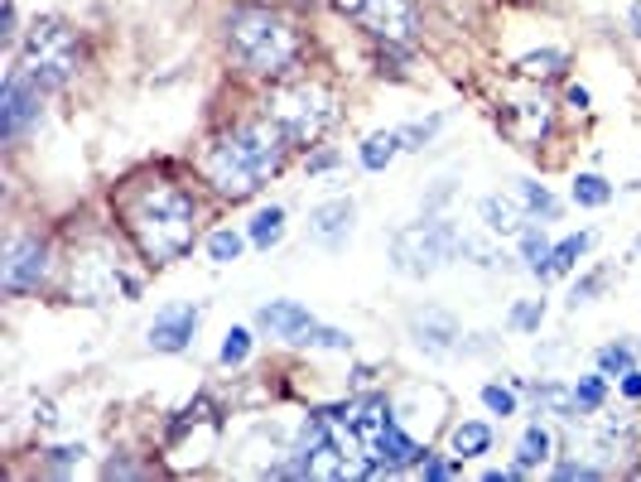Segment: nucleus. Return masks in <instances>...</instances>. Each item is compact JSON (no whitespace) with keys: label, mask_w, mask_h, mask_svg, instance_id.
I'll use <instances>...</instances> for the list:
<instances>
[{"label":"nucleus","mask_w":641,"mask_h":482,"mask_svg":"<svg viewBox=\"0 0 641 482\" xmlns=\"http://www.w3.org/2000/svg\"><path fill=\"white\" fill-rule=\"evenodd\" d=\"M121 217H126V232L140 246V256L150 265H169L179 261L198 237V208L184 188L164 184V179H150V184H136L121 198Z\"/></svg>","instance_id":"nucleus-1"},{"label":"nucleus","mask_w":641,"mask_h":482,"mask_svg":"<svg viewBox=\"0 0 641 482\" xmlns=\"http://www.w3.org/2000/svg\"><path fill=\"white\" fill-rule=\"evenodd\" d=\"M285 154H289V136L281 130V120L275 116L247 120V126H237L232 136H222L208 150V184L227 193V198H251V193H261V184H271L285 169Z\"/></svg>","instance_id":"nucleus-2"},{"label":"nucleus","mask_w":641,"mask_h":482,"mask_svg":"<svg viewBox=\"0 0 641 482\" xmlns=\"http://www.w3.org/2000/svg\"><path fill=\"white\" fill-rule=\"evenodd\" d=\"M222 39H227L232 64L256 72V78H281L305 54L299 24L275 5H232L222 20Z\"/></svg>","instance_id":"nucleus-3"},{"label":"nucleus","mask_w":641,"mask_h":482,"mask_svg":"<svg viewBox=\"0 0 641 482\" xmlns=\"http://www.w3.org/2000/svg\"><path fill=\"white\" fill-rule=\"evenodd\" d=\"M20 68L30 72L44 92L68 88L82 68V39L72 34V24L58 15L34 20L30 34H24V48H20Z\"/></svg>","instance_id":"nucleus-4"},{"label":"nucleus","mask_w":641,"mask_h":482,"mask_svg":"<svg viewBox=\"0 0 641 482\" xmlns=\"http://www.w3.org/2000/svg\"><path fill=\"white\" fill-rule=\"evenodd\" d=\"M271 116L281 120L289 145H313L337 120V96L323 82H285L271 96Z\"/></svg>","instance_id":"nucleus-5"},{"label":"nucleus","mask_w":641,"mask_h":482,"mask_svg":"<svg viewBox=\"0 0 641 482\" xmlns=\"http://www.w3.org/2000/svg\"><path fill=\"white\" fill-rule=\"evenodd\" d=\"M458 241L463 237L454 232V222H410L391 241V261L401 275H410V280H425V275H434L439 265L454 261Z\"/></svg>","instance_id":"nucleus-6"},{"label":"nucleus","mask_w":641,"mask_h":482,"mask_svg":"<svg viewBox=\"0 0 641 482\" xmlns=\"http://www.w3.org/2000/svg\"><path fill=\"white\" fill-rule=\"evenodd\" d=\"M72 299H82V305H112V299H136L140 295V280H130V275H121V265L106 256L102 246L82 251V256H72Z\"/></svg>","instance_id":"nucleus-7"},{"label":"nucleus","mask_w":641,"mask_h":482,"mask_svg":"<svg viewBox=\"0 0 641 482\" xmlns=\"http://www.w3.org/2000/svg\"><path fill=\"white\" fill-rule=\"evenodd\" d=\"M357 24L386 48H410L420 34V10H415V0H367L357 10Z\"/></svg>","instance_id":"nucleus-8"},{"label":"nucleus","mask_w":641,"mask_h":482,"mask_svg":"<svg viewBox=\"0 0 641 482\" xmlns=\"http://www.w3.org/2000/svg\"><path fill=\"white\" fill-rule=\"evenodd\" d=\"M48 275V246L39 237H15L5 246V261H0V285H5V295H30V289H39Z\"/></svg>","instance_id":"nucleus-9"},{"label":"nucleus","mask_w":641,"mask_h":482,"mask_svg":"<svg viewBox=\"0 0 641 482\" xmlns=\"http://www.w3.org/2000/svg\"><path fill=\"white\" fill-rule=\"evenodd\" d=\"M39 92L44 88L24 68H15L5 78V88H0V136H5V140L24 136V130L39 120Z\"/></svg>","instance_id":"nucleus-10"},{"label":"nucleus","mask_w":641,"mask_h":482,"mask_svg":"<svg viewBox=\"0 0 641 482\" xmlns=\"http://www.w3.org/2000/svg\"><path fill=\"white\" fill-rule=\"evenodd\" d=\"M353 198H329V203H319V208L309 213V237L319 241V246H329V251H343L347 246V237H353Z\"/></svg>","instance_id":"nucleus-11"},{"label":"nucleus","mask_w":641,"mask_h":482,"mask_svg":"<svg viewBox=\"0 0 641 482\" xmlns=\"http://www.w3.org/2000/svg\"><path fill=\"white\" fill-rule=\"evenodd\" d=\"M193 329H198V309L193 305H169L160 319L150 323V347L154 353H184Z\"/></svg>","instance_id":"nucleus-12"},{"label":"nucleus","mask_w":641,"mask_h":482,"mask_svg":"<svg viewBox=\"0 0 641 482\" xmlns=\"http://www.w3.org/2000/svg\"><path fill=\"white\" fill-rule=\"evenodd\" d=\"M261 329H271L275 337H295V343H305V333L313 329V313L305 305H289V299H275V305H265L256 313Z\"/></svg>","instance_id":"nucleus-13"},{"label":"nucleus","mask_w":641,"mask_h":482,"mask_svg":"<svg viewBox=\"0 0 641 482\" xmlns=\"http://www.w3.org/2000/svg\"><path fill=\"white\" fill-rule=\"evenodd\" d=\"M506 130H512V140H522L526 150H530V145L546 140V130H550V106H546V102H516L512 112H506Z\"/></svg>","instance_id":"nucleus-14"},{"label":"nucleus","mask_w":641,"mask_h":482,"mask_svg":"<svg viewBox=\"0 0 641 482\" xmlns=\"http://www.w3.org/2000/svg\"><path fill=\"white\" fill-rule=\"evenodd\" d=\"M410 329H415V343L430 347V353H454V337H458V323L449 319L444 309H425L410 319Z\"/></svg>","instance_id":"nucleus-15"},{"label":"nucleus","mask_w":641,"mask_h":482,"mask_svg":"<svg viewBox=\"0 0 641 482\" xmlns=\"http://www.w3.org/2000/svg\"><path fill=\"white\" fill-rule=\"evenodd\" d=\"M482 227H488L492 237H522L526 232V213H522V203H512V198H482Z\"/></svg>","instance_id":"nucleus-16"},{"label":"nucleus","mask_w":641,"mask_h":482,"mask_svg":"<svg viewBox=\"0 0 641 482\" xmlns=\"http://www.w3.org/2000/svg\"><path fill=\"white\" fill-rule=\"evenodd\" d=\"M564 68H570V54H564V48H536V54L516 58V78H530V82L560 78Z\"/></svg>","instance_id":"nucleus-17"},{"label":"nucleus","mask_w":641,"mask_h":482,"mask_svg":"<svg viewBox=\"0 0 641 482\" xmlns=\"http://www.w3.org/2000/svg\"><path fill=\"white\" fill-rule=\"evenodd\" d=\"M396 150H405L401 130H377V136H367V140H362V164H367L371 174H381V169L396 160Z\"/></svg>","instance_id":"nucleus-18"},{"label":"nucleus","mask_w":641,"mask_h":482,"mask_svg":"<svg viewBox=\"0 0 641 482\" xmlns=\"http://www.w3.org/2000/svg\"><path fill=\"white\" fill-rule=\"evenodd\" d=\"M488 449H492V429H488V425L468 420V425L454 429V454H458V458H478V454H488Z\"/></svg>","instance_id":"nucleus-19"},{"label":"nucleus","mask_w":641,"mask_h":482,"mask_svg":"<svg viewBox=\"0 0 641 482\" xmlns=\"http://www.w3.org/2000/svg\"><path fill=\"white\" fill-rule=\"evenodd\" d=\"M613 198V184L603 174H579L574 179V203L579 208H603Z\"/></svg>","instance_id":"nucleus-20"},{"label":"nucleus","mask_w":641,"mask_h":482,"mask_svg":"<svg viewBox=\"0 0 641 482\" xmlns=\"http://www.w3.org/2000/svg\"><path fill=\"white\" fill-rule=\"evenodd\" d=\"M550 458V434L540 429V425H530L526 434H522V444H516V463L522 468H536V463H546Z\"/></svg>","instance_id":"nucleus-21"},{"label":"nucleus","mask_w":641,"mask_h":482,"mask_svg":"<svg viewBox=\"0 0 641 482\" xmlns=\"http://www.w3.org/2000/svg\"><path fill=\"white\" fill-rule=\"evenodd\" d=\"M285 237V208H261L256 222H251V241L256 246H275Z\"/></svg>","instance_id":"nucleus-22"},{"label":"nucleus","mask_w":641,"mask_h":482,"mask_svg":"<svg viewBox=\"0 0 641 482\" xmlns=\"http://www.w3.org/2000/svg\"><path fill=\"white\" fill-rule=\"evenodd\" d=\"M588 251V232H579V237H564L560 246H554V256H550V275H570L579 256Z\"/></svg>","instance_id":"nucleus-23"},{"label":"nucleus","mask_w":641,"mask_h":482,"mask_svg":"<svg viewBox=\"0 0 641 482\" xmlns=\"http://www.w3.org/2000/svg\"><path fill=\"white\" fill-rule=\"evenodd\" d=\"M536 405H546V410H554V415H564V420H574V415H579L574 391H564V386H554V381L536 386Z\"/></svg>","instance_id":"nucleus-24"},{"label":"nucleus","mask_w":641,"mask_h":482,"mask_svg":"<svg viewBox=\"0 0 641 482\" xmlns=\"http://www.w3.org/2000/svg\"><path fill=\"white\" fill-rule=\"evenodd\" d=\"M522 251H526V265L536 275H550V256H554V246L540 232H522Z\"/></svg>","instance_id":"nucleus-25"},{"label":"nucleus","mask_w":641,"mask_h":482,"mask_svg":"<svg viewBox=\"0 0 641 482\" xmlns=\"http://www.w3.org/2000/svg\"><path fill=\"white\" fill-rule=\"evenodd\" d=\"M241 246H247V241H241L232 227H222V232H213L208 237V256L217 261V265H232L237 256H241Z\"/></svg>","instance_id":"nucleus-26"},{"label":"nucleus","mask_w":641,"mask_h":482,"mask_svg":"<svg viewBox=\"0 0 641 482\" xmlns=\"http://www.w3.org/2000/svg\"><path fill=\"white\" fill-rule=\"evenodd\" d=\"M522 203L530 213H546V217H554L560 213V203H554V193L546 188V184H530V179H522Z\"/></svg>","instance_id":"nucleus-27"},{"label":"nucleus","mask_w":641,"mask_h":482,"mask_svg":"<svg viewBox=\"0 0 641 482\" xmlns=\"http://www.w3.org/2000/svg\"><path fill=\"white\" fill-rule=\"evenodd\" d=\"M598 367H603V377H627L632 371V347H603L598 353Z\"/></svg>","instance_id":"nucleus-28"},{"label":"nucleus","mask_w":641,"mask_h":482,"mask_svg":"<svg viewBox=\"0 0 641 482\" xmlns=\"http://www.w3.org/2000/svg\"><path fill=\"white\" fill-rule=\"evenodd\" d=\"M247 357H251V333L232 329V333H227V343H222V362H227V367H241Z\"/></svg>","instance_id":"nucleus-29"},{"label":"nucleus","mask_w":641,"mask_h":482,"mask_svg":"<svg viewBox=\"0 0 641 482\" xmlns=\"http://www.w3.org/2000/svg\"><path fill=\"white\" fill-rule=\"evenodd\" d=\"M574 401H579V410H598L603 405V377H579Z\"/></svg>","instance_id":"nucleus-30"},{"label":"nucleus","mask_w":641,"mask_h":482,"mask_svg":"<svg viewBox=\"0 0 641 482\" xmlns=\"http://www.w3.org/2000/svg\"><path fill=\"white\" fill-rule=\"evenodd\" d=\"M482 405L492 410V415H516V395L512 391H502V386H482Z\"/></svg>","instance_id":"nucleus-31"},{"label":"nucleus","mask_w":641,"mask_h":482,"mask_svg":"<svg viewBox=\"0 0 641 482\" xmlns=\"http://www.w3.org/2000/svg\"><path fill=\"white\" fill-rule=\"evenodd\" d=\"M540 319H546V305H540V299H530V305H516V309H512V323H516L522 333L540 329Z\"/></svg>","instance_id":"nucleus-32"},{"label":"nucleus","mask_w":641,"mask_h":482,"mask_svg":"<svg viewBox=\"0 0 641 482\" xmlns=\"http://www.w3.org/2000/svg\"><path fill=\"white\" fill-rule=\"evenodd\" d=\"M603 285H608V271H594V275H588V280H579V285H574L570 305H574V309H579V305H588V299H594Z\"/></svg>","instance_id":"nucleus-33"},{"label":"nucleus","mask_w":641,"mask_h":482,"mask_svg":"<svg viewBox=\"0 0 641 482\" xmlns=\"http://www.w3.org/2000/svg\"><path fill=\"white\" fill-rule=\"evenodd\" d=\"M305 343H313V347H347L353 337H347L343 329H319V323H313V329L305 333Z\"/></svg>","instance_id":"nucleus-34"},{"label":"nucleus","mask_w":641,"mask_h":482,"mask_svg":"<svg viewBox=\"0 0 641 482\" xmlns=\"http://www.w3.org/2000/svg\"><path fill=\"white\" fill-rule=\"evenodd\" d=\"M434 130H439V116H430V120H425V126H405V130H401L405 150H425V140L434 136Z\"/></svg>","instance_id":"nucleus-35"},{"label":"nucleus","mask_w":641,"mask_h":482,"mask_svg":"<svg viewBox=\"0 0 641 482\" xmlns=\"http://www.w3.org/2000/svg\"><path fill=\"white\" fill-rule=\"evenodd\" d=\"M554 478H598V468L594 463H560Z\"/></svg>","instance_id":"nucleus-36"},{"label":"nucleus","mask_w":641,"mask_h":482,"mask_svg":"<svg viewBox=\"0 0 641 482\" xmlns=\"http://www.w3.org/2000/svg\"><path fill=\"white\" fill-rule=\"evenodd\" d=\"M82 458V444H68V449H54V468H68Z\"/></svg>","instance_id":"nucleus-37"},{"label":"nucleus","mask_w":641,"mask_h":482,"mask_svg":"<svg viewBox=\"0 0 641 482\" xmlns=\"http://www.w3.org/2000/svg\"><path fill=\"white\" fill-rule=\"evenodd\" d=\"M0 34L15 39V0H5V10H0Z\"/></svg>","instance_id":"nucleus-38"},{"label":"nucleus","mask_w":641,"mask_h":482,"mask_svg":"<svg viewBox=\"0 0 641 482\" xmlns=\"http://www.w3.org/2000/svg\"><path fill=\"white\" fill-rule=\"evenodd\" d=\"M333 164H337V154H333V150H319V154L309 160V174H323V169H333Z\"/></svg>","instance_id":"nucleus-39"},{"label":"nucleus","mask_w":641,"mask_h":482,"mask_svg":"<svg viewBox=\"0 0 641 482\" xmlns=\"http://www.w3.org/2000/svg\"><path fill=\"white\" fill-rule=\"evenodd\" d=\"M622 395H632V401H641V371H637V367L622 377Z\"/></svg>","instance_id":"nucleus-40"},{"label":"nucleus","mask_w":641,"mask_h":482,"mask_svg":"<svg viewBox=\"0 0 641 482\" xmlns=\"http://www.w3.org/2000/svg\"><path fill=\"white\" fill-rule=\"evenodd\" d=\"M329 5L337 10V15H347V20H357V10L367 5V0H329Z\"/></svg>","instance_id":"nucleus-41"},{"label":"nucleus","mask_w":641,"mask_h":482,"mask_svg":"<svg viewBox=\"0 0 641 482\" xmlns=\"http://www.w3.org/2000/svg\"><path fill=\"white\" fill-rule=\"evenodd\" d=\"M425 478H449V463H425Z\"/></svg>","instance_id":"nucleus-42"},{"label":"nucleus","mask_w":641,"mask_h":482,"mask_svg":"<svg viewBox=\"0 0 641 482\" xmlns=\"http://www.w3.org/2000/svg\"><path fill=\"white\" fill-rule=\"evenodd\" d=\"M632 24H637V34H641V5H632Z\"/></svg>","instance_id":"nucleus-43"},{"label":"nucleus","mask_w":641,"mask_h":482,"mask_svg":"<svg viewBox=\"0 0 641 482\" xmlns=\"http://www.w3.org/2000/svg\"><path fill=\"white\" fill-rule=\"evenodd\" d=\"M637 251H641V241H637Z\"/></svg>","instance_id":"nucleus-44"}]
</instances>
